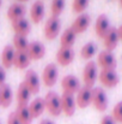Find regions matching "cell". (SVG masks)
Masks as SVG:
<instances>
[{"label": "cell", "mask_w": 122, "mask_h": 124, "mask_svg": "<svg viewBox=\"0 0 122 124\" xmlns=\"http://www.w3.org/2000/svg\"><path fill=\"white\" fill-rule=\"evenodd\" d=\"M17 1H19V2H24V1H28V0H17Z\"/></svg>", "instance_id": "obj_37"}, {"label": "cell", "mask_w": 122, "mask_h": 124, "mask_svg": "<svg viewBox=\"0 0 122 124\" xmlns=\"http://www.w3.org/2000/svg\"><path fill=\"white\" fill-rule=\"evenodd\" d=\"M65 2L66 0H53L51 1V15L54 17H59L61 15V12L64 11L65 7Z\"/></svg>", "instance_id": "obj_29"}, {"label": "cell", "mask_w": 122, "mask_h": 124, "mask_svg": "<svg viewBox=\"0 0 122 124\" xmlns=\"http://www.w3.org/2000/svg\"><path fill=\"white\" fill-rule=\"evenodd\" d=\"M92 102V88H89L86 85L81 87L79 92L77 93V99L76 104L78 107L85 108Z\"/></svg>", "instance_id": "obj_12"}, {"label": "cell", "mask_w": 122, "mask_h": 124, "mask_svg": "<svg viewBox=\"0 0 122 124\" xmlns=\"http://www.w3.org/2000/svg\"><path fill=\"white\" fill-rule=\"evenodd\" d=\"M28 107H29V111H30L32 118H39L41 115L44 112V110H45L44 99L43 98H36V99H34Z\"/></svg>", "instance_id": "obj_21"}, {"label": "cell", "mask_w": 122, "mask_h": 124, "mask_svg": "<svg viewBox=\"0 0 122 124\" xmlns=\"http://www.w3.org/2000/svg\"><path fill=\"white\" fill-rule=\"evenodd\" d=\"M40 124H55L53 121H50V119H42L40 122Z\"/></svg>", "instance_id": "obj_35"}, {"label": "cell", "mask_w": 122, "mask_h": 124, "mask_svg": "<svg viewBox=\"0 0 122 124\" xmlns=\"http://www.w3.org/2000/svg\"><path fill=\"white\" fill-rule=\"evenodd\" d=\"M0 124H1V123H0Z\"/></svg>", "instance_id": "obj_40"}, {"label": "cell", "mask_w": 122, "mask_h": 124, "mask_svg": "<svg viewBox=\"0 0 122 124\" xmlns=\"http://www.w3.org/2000/svg\"><path fill=\"white\" fill-rule=\"evenodd\" d=\"M98 77L97 72V64L95 62H89L86 63L84 70H83V81L84 84L89 88H92L96 83V80Z\"/></svg>", "instance_id": "obj_4"}, {"label": "cell", "mask_w": 122, "mask_h": 124, "mask_svg": "<svg viewBox=\"0 0 122 124\" xmlns=\"http://www.w3.org/2000/svg\"><path fill=\"white\" fill-rule=\"evenodd\" d=\"M109 29H110V22H109L108 16L99 15L97 21H96V24H95V31H96L97 36L103 39V36L105 35V33Z\"/></svg>", "instance_id": "obj_19"}, {"label": "cell", "mask_w": 122, "mask_h": 124, "mask_svg": "<svg viewBox=\"0 0 122 124\" xmlns=\"http://www.w3.org/2000/svg\"><path fill=\"white\" fill-rule=\"evenodd\" d=\"M90 23H91V17H90V15H87V13H80V15L73 21L71 28H72V30H73L76 34H80V33H84V31L89 28Z\"/></svg>", "instance_id": "obj_13"}, {"label": "cell", "mask_w": 122, "mask_h": 124, "mask_svg": "<svg viewBox=\"0 0 122 124\" xmlns=\"http://www.w3.org/2000/svg\"><path fill=\"white\" fill-rule=\"evenodd\" d=\"M61 30V21L59 17H49L44 24V36L48 40H54Z\"/></svg>", "instance_id": "obj_2"}, {"label": "cell", "mask_w": 122, "mask_h": 124, "mask_svg": "<svg viewBox=\"0 0 122 124\" xmlns=\"http://www.w3.org/2000/svg\"><path fill=\"white\" fill-rule=\"evenodd\" d=\"M98 78L104 87H108V88H114L120 82L119 75L116 74L115 70H102Z\"/></svg>", "instance_id": "obj_9"}, {"label": "cell", "mask_w": 122, "mask_h": 124, "mask_svg": "<svg viewBox=\"0 0 122 124\" xmlns=\"http://www.w3.org/2000/svg\"><path fill=\"white\" fill-rule=\"evenodd\" d=\"M18 121L20 124H31L32 123V116L29 111L28 106H17L16 111H14Z\"/></svg>", "instance_id": "obj_25"}, {"label": "cell", "mask_w": 122, "mask_h": 124, "mask_svg": "<svg viewBox=\"0 0 122 124\" xmlns=\"http://www.w3.org/2000/svg\"><path fill=\"white\" fill-rule=\"evenodd\" d=\"M5 80H6V71L2 66H0V87L5 83Z\"/></svg>", "instance_id": "obj_34"}, {"label": "cell", "mask_w": 122, "mask_h": 124, "mask_svg": "<svg viewBox=\"0 0 122 124\" xmlns=\"http://www.w3.org/2000/svg\"><path fill=\"white\" fill-rule=\"evenodd\" d=\"M29 55V58L31 60H39L42 59L45 54V47L42 42L39 41H32L29 42L28 47H26V51H25Z\"/></svg>", "instance_id": "obj_11"}, {"label": "cell", "mask_w": 122, "mask_h": 124, "mask_svg": "<svg viewBox=\"0 0 122 124\" xmlns=\"http://www.w3.org/2000/svg\"><path fill=\"white\" fill-rule=\"evenodd\" d=\"M74 59V51L72 48H65L60 47L59 51L56 52V60L61 66H67L70 65Z\"/></svg>", "instance_id": "obj_16"}, {"label": "cell", "mask_w": 122, "mask_h": 124, "mask_svg": "<svg viewBox=\"0 0 122 124\" xmlns=\"http://www.w3.org/2000/svg\"><path fill=\"white\" fill-rule=\"evenodd\" d=\"M120 6L122 7V0H120Z\"/></svg>", "instance_id": "obj_38"}, {"label": "cell", "mask_w": 122, "mask_h": 124, "mask_svg": "<svg viewBox=\"0 0 122 124\" xmlns=\"http://www.w3.org/2000/svg\"><path fill=\"white\" fill-rule=\"evenodd\" d=\"M14 54H16V49H14L13 46L6 45L4 47L2 53H1V63H2V68L4 69H10L13 65Z\"/></svg>", "instance_id": "obj_18"}, {"label": "cell", "mask_w": 122, "mask_h": 124, "mask_svg": "<svg viewBox=\"0 0 122 124\" xmlns=\"http://www.w3.org/2000/svg\"><path fill=\"white\" fill-rule=\"evenodd\" d=\"M30 62H31V59L29 58V55L25 51H16L13 65L17 69H26L29 66Z\"/></svg>", "instance_id": "obj_24"}, {"label": "cell", "mask_w": 122, "mask_h": 124, "mask_svg": "<svg viewBox=\"0 0 122 124\" xmlns=\"http://www.w3.org/2000/svg\"><path fill=\"white\" fill-rule=\"evenodd\" d=\"M61 96V108L62 112L67 116L71 117L74 115L76 112V98L73 94H68V93H64Z\"/></svg>", "instance_id": "obj_10"}, {"label": "cell", "mask_w": 122, "mask_h": 124, "mask_svg": "<svg viewBox=\"0 0 122 124\" xmlns=\"http://www.w3.org/2000/svg\"><path fill=\"white\" fill-rule=\"evenodd\" d=\"M111 117L114 118V121H115L116 123H117V122L122 123V101L117 102V104L115 105V107L113 108Z\"/></svg>", "instance_id": "obj_31"}, {"label": "cell", "mask_w": 122, "mask_h": 124, "mask_svg": "<svg viewBox=\"0 0 122 124\" xmlns=\"http://www.w3.org/2000/svg\"><path fill=\"white\" fill-rule=\"evenodd\" d=\"M76 36L77 34L72 30V28H67L62 35H61V39H60V43H61V47H65V48H72V46L74 45L76 42Z\"/></svg>", "instance_id": "obj_26"}, {"label": "cell", "mask_w": 122, "mask_h": 124, "mask_svg": "<svg viewBox=\"0 0 122 124\" xmlns=\"http://www.w3.org/2000/svg\"><path fill=\"white\" fill-rule=\"evenodd\" d=\"M61 87L64 89V93H68V94H76L79 92L81 88L80 81L78 77H76L74 75H66L64 76V78L61 80Z\"/></svg>", "instance_id": "obj_6"}, {"label": "cell", "mask_w": 122, "mask_h": 124, "mask_svg": "<svg viewBox=\"0 0 122 124\" xmlns=\"http://www.w3.org/2000/svg\"><path fill=\"white\" fill-rule=\"evenodd\" d=\"M12 99H13V94H12V89L10 84L4 83L0 87V106L8 107L12 102Z\"/></svg>", "instance_id": "obj_22"}, {"label": "cell", "mask_w": 122, "mask_h": 124, "mask_svg": "<svg viewBox=\"0 0 122 124\" xmlns=\"http://www.w3.org/2000/svg\"><path fill=\"white\" fill-rule=\"evenodd\" d=\"M97 52V46L93 42L85 43L80 49V55L84 59H91Z\"/></svg>", "instance_id": "obj_27"}, {"label": "cell", "mask_w": 122, "mask_h": 124, "mask_svg": "<svg viewBox=\"0 0 122 124\" xmlns=\"http://www.w3.org/2000/svg\"><path fill=\"white\" fill-rule=\"evenodd\" d=\"M119 34H117V28L115 27H110V29L105 33V35L103 36V43L107 48V51H114L119 43Z\"/></svg>", "instance_id": "obj_14"}, {"label": "cell", "mask_w": 122, "mask_h": 124, "mask_svg": "<svg viewBox=\"0 0 122 124\" xmlns=\"http://www.w3.org/2000/svg\"><path fill=\"white\" fill-rule=\"evenodd\" d=\"M1 1H2V0H0V6H1Z\"/></svg>", "instance_id": "obj_39"}, {"label": "cell", "mask_w": 122, "mask_h": 124, "mask_svg": "<svg viewBox=\"0 0 122 124\" xmlns=\"http://www.w3.org/2000/svg\"><path fill=\"white\" fill-rule=\"evenodd\" d=\"M26 13V7L24 4L22 2H14L12 4L8 10H7V18L11 21V22H14L17 19H20V18H24Z\"/></svg>", "instance_id": "obj_15"}, {"label": "cell", "mask_w": 122, "mask_h": 124, "mask_svg": "<svg viewBox=\"0 0 122 124\" xmlns=\"http://www.w3.org/2000/svg\"><path fill=\"white\" fill-rule=\"evenodd\" d=\"M89 5V0H73V4H72V8L74 12L77 13H81L85 11V8L87 7Z\"/></svg>", "instance_id": "obj_30"}, {"label": "cell", "mask_w": 122, "mask_h": 124, "mask_svg": "<svg viewBox=\"0 0 122 124\" xmlns=\"http://www.w3.org/2000/svg\"><path fill=\"white\" fill-rule=\"evenodd\" d=\"M23 83L29 89L31 94H37L40 92V77L34 70H28L24 76Z\"/></svg>", "instance_id": "obj_8"}, {"label": "cell", "mask_w": 122, "mask_h": 124, "mask_svg": "<svg viewBox=\"0 0 122 124\" xmlns=\"http://www.w3.org/2000/svg\"><path fill=\"white\" fill-rule=\"evenodd\" d=\"M12 28H13L16 35L26 36L31 31V25H30L29 21L25 19V18H20V19H17V21L12 22Z\"/></svg>", "instance_id": "obj_20"}, {"label": "cell", "mask_w": 122, "mask_h": 124, "mask_svg": "<svg viewBox=\"0 0 122 124\" xmlns=\"http://www.w3.org/2000/svg\"><path fill=\"white\" fill-rule=\"evenodd\" d=\"M117 34H119V39L122 40V24L120 25V28H117Z\"/></svg>", "instance_id": "obj_36"}, {"label": "cell", "mask_w": 122, "mask_h": 124, "mask_svg": "<svg viewBox=\"0 0 122 124\" xmlns=\"http://www.w3.org/2000/svg\"><path fill=\"white\" fill-rule=\"evenodd\" d=\"M28 45H29V42H28L26 36H23V35L13 36V47L16 51H26Z\"/></svg>", "instance_id": "obj_28"}, {"label": "cell", "mask_w": 122, "mask_h": 124, "mask_svg": "<svg viewBox=\"0 0 122 124\" xmlns=\"http://www.w3.org/2000/svg\"><path fill=\"white\" fill-rule=\"evenodd\" d=\"M97 62H98V65L103 70H115L117 66L116 58L110 51H102L98 54Z\"/></svg>", "instance_id": "obj_5"}, {"label": "cell", "mask_w": 122, "mask_h": 124, "mask_svg": "<svg viewBox=\"0 0 122 124\" xmlns=\"http://www.w3.org/2000/svg\"><path fill=\"white\" fill-rule=\"evenodd\" d=\"M101 124H116V122L114 121L111 116H104L101 121Z\"/></svg>", "instance_id": "obj_33"}, {"label": "cell", "mask_w": 122, "mask_h": 124, "mask_svg": "<svg viewBox=\"0 0 122 124\" xmlns=\"http://www.w3.org/2000/svg\"><path fill=\"white\" fill-rule=\"evenodd\" d=\"M44 99V105H45V110L54 117H58L61 115L62 112V108H61V96L50 90L45 94V96L43 98Z\"/></svg>", "instance_id": "obj_1"}, {"label": "cell", "mask_w": 122, "mask_h": 124, "mask_svg": "<svg viewBox=\"0 0 122 124\" xmlns=\"http://www.w3.org/2000/svg\"><path fill=\"white\" fill-rule=\"evenodd\" d=\"M7 124H20L14 112H12V113L8 115V117H7Z\"/></svg>", "instance_id": "obj_32"}, {"label": "cell", "mask_w": 122, "mask_h": 124, "mask_svg": "<svg viewBox=\"0 0 122 124\" xmlns=\"http://www.w3.org/2000/svg\"><path fill=\"white\" fill-rule=\"evenodd\" d=\"M58 77H59V71H58V66L54 64V63H50L48 64L43 72H42V80L44 85L47 87H53L56 81H58Z\"/></svg>", "instance_id": "obj_7"}, {"label": "cell", "mask_w": 122, "mask_h": 124, "mask_svg": "<svg viewBox=\"0 0 122 124\" xmlns=\"http://www.w3.org/2000/svg\"><path fill=\"white\" fill-rule=\"evenodd\" d=\"M30 95H31V93L25 87V84L22 82L17 89V106H28Z\"/></svg>", "instance_id": "obj_23"}, {"label": "cell", "mask_w": 122, "mask_h": 124, "mask_svg": "<svg viewBox=\"0 0 122 124\" xmlns=\"http://www.w3.org/2000/svg\"><path fill=\"white\" fill-rule=\"evenodd\" d=\"M44 17V2L42 0H36L30 8V18L34 23L39 24Z\"/></svg>", "instance_id": "obj_17"}, {"label": "cell", "mask_w": 122, "mask_h": 124, "mask_svg": "<svg viewBox=\"0 0 122 124\" xmlns=\"http://www.w3.org/2000/svg\"><path fill=\"white\" fill-rule=\"evenodd\" d=\"M92 104L99 112H104L108 108V96L102 88H92Z\"/></svg>", "instance_id": "obj_3"}]
</instances>
